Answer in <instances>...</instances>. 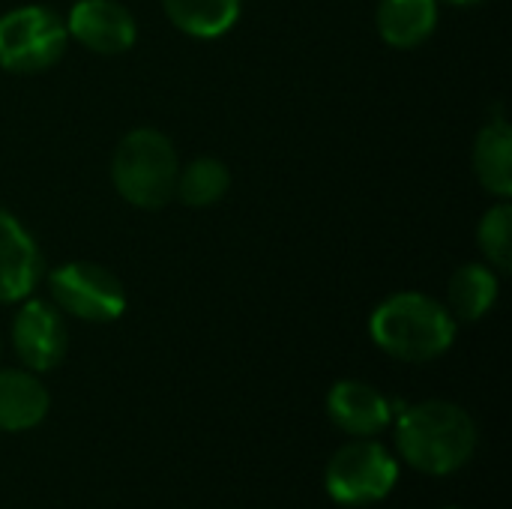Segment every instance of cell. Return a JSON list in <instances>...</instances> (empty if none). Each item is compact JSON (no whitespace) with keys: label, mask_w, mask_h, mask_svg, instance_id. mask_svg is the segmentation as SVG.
<instances>
[{"label":"cell","mask_w":512,"mask_h":509,"mask_svg":"<svg viewBox=\"0 0 512 509\" xmlns=\"http://www.w3.org/2000/svg\"><path fill=\"white\" fill-rule=\"evenodd\" d=\"M396 450L420 474L450 477L474 459L477 423L465 408L429 399L399 414Z\"/></svg>","instance_id":"cell-1"},{"label":"cell","mask_w":512,"mask_h":509,"mask_svg":"<svg viewBox=\"0 0 512 509\" xmlns=\"http://www.w3.org/2000/svg\"><path fill=\"white\" fill-rule=\"evenodd\" d=\"M375 345L402 363H429L450 351L456 339V318L444 303L420 291L387 297L369 318Z\"/></svg>","instance_id":"cell-2"},{"label":"cell","mask_w":512,"mask_h":509,"mask_svg":"<svg viewBox=\"0 0 512 509\" xmlns=\"http://www.w3.org/2000/svg\"><path fill=\"white\" fill-rule=\"evenodd\" d=\"M177 150L159 129H132L120 138L111 159V180L123 201L141 210H159L177 189Z\"/></svg>","instance_id":"cell-3"},{"label":"cell","mask_w":512,"mask_h":509,"mask_svg":"<svg viewBox=\"0 0 512 509\" xmlns=\"http://www.w3.org/2000/svg\"><path fill=\"white\" fill-rule=\"evenodd\" d=\"M396 483H399V462L384 444L372 438H357L342 450H336L324 474L327 495L342 507L378 504L396 489Z\"/></svg>","instance_id":"cell-4"},{"label":"cell","mask_w":512,"mask_h":509,"mask_svg":"<svg viewBox=\"0 0 512 509\" xmlns=\"http://www.w3.org/2000/svg\"><path fill=\"white\" fill-rule=\"evenodd\" d=\"M66 42V24L45 6H21L0 15V66L6 72L30 75L54 66Z\"/></svg>","instance_id":"cell-5"},{"label":"cell","mask_w":512,"mask_h":509,"mask_svg":"<svg viewBox=\"0 0 512 509\" xmlns=\"http://www.w3.org/2000/svg\"><path fill=\"white\" fill-rule=\"evenodd\" d=\"M48 288L60 312L90 324H108L126 312L123 282L93 261L60 264L48 276Z\"/></svg>","instance_id":"cell-6"},{"label":"cell","mask_w":512,"mask_h":509,"mask_svg":"<svg viewBox=\"0 0 512 509\" xmlns=\"http://www.w3.org/2000/svg\"><path fill=\"white\" fill-rule=\"evenodd\" d=\"M66 324L60 309L45 300H27L12 321V348L30 372H48L66 357Z\"/></svg>","instance_id":"cell-7"},{"label":"cell","mask_w":512,"mask_h":509,"mask_svg":"<svg viewBox=\"0 0 512 509\" xmlns=\"http://www.w3.org/2000/svg\"><path fill=\"white\" fill-rule=\"evenodd\" d=\"M66 33L96 54H123L135 45L138 27L117 0H78L69 12Z\"/></svg>","instance_id":"cell-8"},{"label":"cell","mask_w":512,"mask_h":509,"mask_svg":"<svg viewBox=\"0 0 512 509\" xmlns=\"http://www.w3.org/2000/svg\"><path fill=\"white\" fill-rule=\"evenodd\" d=\"M327 414L336 429L354 438H375L393 423V408L381 390L363 381H339L327 393Z\"/></svg>","instance_id":"cell-9"},{"label":"cell","mask_w":512,"mask_h":509,"mask_svg":"<svg viewBox=\"0 0 512 509\" xmlns=\"http://www.w3.org/2000/svg\"><path fill=\"white\" fill-rule=\"evenodd\" d=\"M42 273V255L27 228L0 207V303L27 300Z\"/></svg>","instance_id":"cell-10"},{"label":"cell","mask_w":512,"mask_h":509,"mask_svg":"<svg viewBox=\"0 0 512 509\" xmlns=\"http://www.w3.org/2000/svg\"><path fill=\"white\" fill-rule=\"evenodd\" d=\"M48 408V390L30 369L0 372V432L36 429L48 417Z\"/></svg>","instance_id":"cell-11"},{"label":"cell","mask_w":512,"mask_h":509,"mask_svg":"<svg viewBox=\"0 0 512 509\" xmlns=\"http://www.w3.org/2000/svg\"><path fill=\"white\" fill-rule=\"evenodd\" d=\"M438 24V0H381L378 30L393 48L423 45Z\"/></svg>","instance_id":"cell-12"},{"label":"cell","mask_w":512,"mask_h":509,"mask_svg":"<svg viewBox=\"0 0 512 509\" xmlns=\"http://www.w3.org/2000/svg\"><path fill=\"white\" fill-rule=\"evenodd\" d=\"M474 171L483 189L498 198L512 192V132L507 120H492L480 129L474 141Z\"/></svg>","instance_id":"cell-13"},{"label":"cell","mask_w":512,"mask_h":509,"mask_svg":"<svg viewBox=\"0 0 512 509\" xmlns=\"http://www.w3.org/2000/svg\"><path fill=\"white\" fill-rule=\"evenodd\" d=\"M174 27L195 39H216L240 18V0H162Z\"/></svg>","instance_id":"cell-14"},{"label":"cell","mask_w":512,"mask_h":509,"mask_svg":"<svg viewBox=\"0 0 512 509\" xmlns=\"http://www.w3.org/2000/svg\"><path fill=\"white\" fill-rule=\"evenodd\" d=\"M450 315L459 321H480L492 312L498 300V276L486 264H465L453 273L450 288Z\"/></svg>","instance_id":"cell-15"},{"label":"cell","mask_w":512,"mask_h":509,"mask_svg":"<svg viewBox=\"0 0 512 509\" xmlns=\"http://www.w3.org/2000/svg\"><path fill=\"white\" fill-rule=\"evenodd\" d=\"M231 186V174L228 168L219 162V159H195L192 165H186L180 174H177V189L174 195L189 204V207H210L216 204Z\"/></svg>","instance_id":"cell-16"},{"label":"cell","mask_w":512,"mask_h":509,"mask_svg":"<svg viewBox=\"0 0 512 509\" xmlns=\"http://www.w3.org/2000/svg\"><path fill=\"white\" fill-rule=\"evenodd\" d=\"M477 240L489 264L507 273L512 267V207L507 204V198H501V204L486 210L477 228Z\"/></svg>","instance_id":"cell-17"},{"label":"cell","mask_w":512,"mask_h":509,"mask_svg":"<svg viewBox=\"0 0 512 509\" xmlns=\"http://www.w3.org/2000/svg\"><path fill=\"white\" fill-rule=\"evenodd\" d=\"M447 3H453V6H477L483 0H447Z\"/></svg>","instance_id":"cell-18"},{"label":"cell","mask_w":512,"mask_h":509,"mask_svg":"<svg viewBox=\"0 0 512 509\" xmlns=\"http://www.w3.org/2000/svg\"><path fill=\"white\" fill-rule=\"evenodd\" d=\"M444 509H459V507H444Z\"/></svg>","instance_id":"cell-19"}]
</instances>
